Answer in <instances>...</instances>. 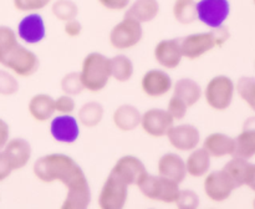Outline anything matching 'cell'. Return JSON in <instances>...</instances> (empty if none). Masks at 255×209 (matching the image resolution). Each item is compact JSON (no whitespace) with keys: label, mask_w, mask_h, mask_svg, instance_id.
<instances>
[{"label":"cell","mask_w":255,"mask_h":209,"mask_svg":"<svg viewBox=\"0 0 255 209\" xmlns=\"http://www.w3.org/2000/svg\"><path fill=\"white\" fill-rule=\"evenodd\" d=\"M32 173L42 183H61L66 197L64 209H85L91 203V188L84 169L65 153H49L40 157L32 166Z\"/></svg>","instance_id":"cell-1"},{"label":"cell","mask_w":255,"mask_h":209,"mask_svg":"<svg viewBox=\"0 0 255 209\" xmlns=\"http://www.w3.org/2000/svg\"><path fill=\"white\" fill-rule=\"evenodd\" d=\"M79 74L85 91L99 94L111 80V60L101 52H90L82 60Z\"/></svg>","instance_id":"cell-2"},{"label":"cell","mask_w":255,"mask_h":209,"mask_svg":"<svg viewBox=\"0 0 255 209\" xmlns=\"http://www.w3.org/2000/svg\"><path fill=\"white\" fill-rule=\"evenodd\" d=\"M229 36L231 34H229L228 27L224 25L216 29H211V31L187 35L183 39L179 40L183 57L188 60L199 59L216 47L223 46L228 41Z\"/></svg>","instance_id":"cell-3"},{"label":"cell","mask_w":255,"mask_h":209,"mask_svg":"<svg viewBox=\"0 0 255 209\" xmlns=\"http://www.w3.org/2000/svg\"><path fill=\"white\" fill-rule=\"evenodd\" d=\"M136 186L147 199L164 204L176 203L179 191H181L179 183L177 182L159 176V174L157 176L149 174L148 172H146L139 178Z\"/></svg>","instance_id":"cell-4"},{"label":"cell","mask_w":255,"mask_h":209,"mask_svg":"<svg viewBox=\"0 0 255 209\" xmlns=\"http://www.w3.org/2000/svg\"><path fill=\"white\" fill-rule=\"evenodd\" d=\"M0 65L15 76L30 77L39 71L40 59L34 51L17 42L1 60Z\"/></svg>","instance_id":"cell-5"},{"label":"cell","mask_w":255,"mask_h":209,"mask_svg":"<svg viewBox=\"0 0 255 209\" xmlns=\"http://www.w3.org/2000/svg\"><path fill=\"white\" fill-rule=\"evenodd\" d=\"M236 94V85L231 77L218 75L212 77L203 91L207 104L214 111H226L229 108Z\"/></svg>","instance_id":"cell-6"},{"label":"cell","mask_w":255,"mask_h":209,"mask_svg":"<svg viewBox=\"0 0 255 209\" xmlns=\"http://www.w3.org/2000/svg\"><path fill=\"white\" fill-rule=\"evenodd\" d=\"M143 37V26L139 21L125 15L121 21L111 29L109 41L114 49L125 51L137 46Z\"/></svg>","instance_id":"cell-7"},{"label":"cell","mask_w":255,"mask_h":209,"mask_svg":"<svg viewBox=\"0 0 255 209\" xmlns=\"http://www.w3.org/2000/svg\"><path fill=\"white\" fill-rule=\"evenodd\" d=\"M128 188L129 186L110 172L99 193V207L101 209L124 208L128 201Z\"/></svg>","instance_id":"cell-8"},{"label":"cell","mask_w":255,"mask_h":209,"mask_svg":"<svg viewBox=\"0 0 255 209\" xmlns=\"http://www.w3.org/2000/svg\"><path fill=\"white\" fill-rule=\"evenodd\" d=\"M196 5L197 19L209 29L223 26L231 14L229 0H199Z\"/></svg>","instance_id":"cell-9"},{"label":"cell","mask_w":255,"mask_h":209,"mask_svg":"<svg viewBox=\"0 0 255 209\" xmlns=\"http://www.w3.org/2000/svg\"><path fill=\"white\" fill-rule=\"evenodd\" d=\"M236 188V184L233 183V181L229 178V176L223 169H221V171L208 172L204 176V194L212 202L221 203V202L227 201L232 196V193H233Z\"/></svg>","instance_id":"cell-10"},{"label":"cell","mask_w":255,"mask_h":209,"mask_svg":"<svg viewBox=\"0 0 255 209\" xmlns=\"http://www.w3.org/2000/svg\"><path fill=\"white\" fill-rule=\"evenodd\" d=\"M173 124L174 119L167 112V109L149 108L142 113L139 126L148 136L162 138L167 136Z\"/></svg>","instance_id":"cell-11"},{"label":"cell","mask_w":255,"mask_h":209,"mask_svg":"<svg viewBox=\"0 0 255 209\" xmlns=\"http://www.w3.org/2000/svg\"><path fill=\"white\" fill-rule=\"evenodd\" d=\"M166 137L169 144L179 152L193 151L201 142V132L191 123L173 124Z\"/></svg>","instance_id":"cell-12"},{"label":"cell","mask_w":255,"mask_h":209,"mask_svg":"<svg viewBox=\"0 0 255 209\" xmlns=\"http://www.w3.org/2000/svg\"><path fill=\"white\" fill-rule=\"evenodd\" d=\"M50 134L59 143H75L80 137L79 119L72 114L59 113L50 121Z\"/></svg>","instance_id":"cell-13"},{"label":"cell","mask_w":255,"mask_h":209,"mask_svg":"<svg viewBox=\"0 0 255 209\" xmlns=\"http://www.w3.org/2000/svg\"><path fill=\"white\" fill-rule=\"evenodd\" d=\"M173 80L167 71L162 69H151L144 72L141 79V90L146 96L152 99L166 96L172 91Z\"/></svg>","instance_id":"cell-14"},{"label":"cell","mask_w":255,"mask_h":209,"mask_svg":"<svg viewBox=\"0 0 255 209\" xmlns=\"http://www.w3.org/2000/svg\"><path fill=\"white\" fill-rule=\"evenodd\" d=\"M16 35L27 45H36L46 37L45 20L39 12H27L19 21Z\"/></svg>","instance_id":"cell-15"},{"label":"cell","mask_w":255,"mask_h":209,"mask_svg":"<svg viewBox=\"0 0 255 209\" xmlns=\"http://www.w3.org/2000/svg\"><path fill=\"white\" fill-rule=\"evenodd\" d=\"M153 57L163 69H177L183 60L179 39H163L157 42L153 50Z\"/></svg>","instance_id":"cell-16"},{"label":"cell","mask_w":255,"mask_h":209,"mask_svg":"<svg viewBox=\"0 0 255 209\" xmlns=\"http://www.w3.org/2000/svg\"><path fill=\"white\" fill-rule=\"evenodd\" d=\"M147 172L143 162L136 156L127 154L117 159L115 166L112 167L111 173L119 177L127 186H136L142 176Z\"/></svg>","instance_id":"cell-17"},{"label":"cell","mask_w":255,"mask_h":209,"mask_svg":"<svg viewBox=\"0 0 255 209\" xmlns=\"http://www.w3.org/2000/svg\"><path fill=\"white\" fill-rule=\"evenodd\" d=\"M2 152L7 157L14 171H20V169L25 168L32 156L31 144L27 139L21 138V137L10 138Z\"/></svg>","instance_id":"cell-18"},{"label":"cell","mask_w":255,"mask_h":209,"mask_svg":"<svg viewBox=\"0 0 255 209\" xmlns=\"http://www.w3.org/2000/svg\"><path fill=\"white\" fill-rule=\"evenodd\" d=\"M157 174L181 184L187 177L186 161L174 152H167L157 162Z\"/></svg>","instance_id":"cell-19"},{"label":"cell","mask_w":255,"mask_h":209,"mask_svg":"<svg viewBox=\"0 0 255 209\" xmlns=\"http://www.w3.org/2000/svg\"><path fill=\"white\" fill-rule=\"evenodd\" d=\"M202 147L208 152L211 157L222 158L226 156H233L236 151V141L228 134L213 132L204 138Z\"/></svg>","instance_id":"cell-20"},{"label":"cell","mask_w":255,"mask_h":209,"mask_svg":"<svg viewBox=\"0 0 255 209\" xmlns=\"http://www.w3.org/2000/svg\"><path fill=\"white\" fill-rule=\"evenodd\" d=\"M27 111L32 119L44 123L55 114V99L47 94H36L30 99Z\"/></svg>","instance_id":"cell-21"},{"label":"cell","mask_w":255,"mask_h":209,"mask_svg":"<svg viewBox=\"0 0 255 209\" xmlns=\"http://www.w3.org/2000/svg\"><path fill=\"white\" fill-rule=\"evenodd\" d=\"M142 113L133 104H124L117 107L112 113V122L121 132H131L141 123Z\"/></svg>","instance_id":"cell-22"},{"label":"cell","mask_w":255,"mask_h":209,"mask_svg":"<svg viewBox=\"0 0 255 209\" xmlns=\"http://www.w3.org/2000/svg\"><path fill=\"white\" fill-rule=\"evenodd\" d=\"M236 151L233 156L249 159L255 156V117L247 119L241 133L234 138Z\"/></svg>","instance_id":"cell-23"},{"label":"cell","mask_w":255,"mask_h":209,"mask_svg":"<svg viewBox=\"0 0 255 209\" xmlns=\"http://www.w3.org/2000/svg\"><path fill=\"white\" fill-rule=\"evenodd\" d=\"M172 96L183 101L188 107H192L198 104L199 100L202 99L203 90H202L201 85L194 81L193 79L183 77V79H179L178 81L173 82Z\"/></svg>","instance_id":"cell-24"},{"label":"cell","mask_w":255,"mask_h":209,"mask_svg":"<svg viewBox=\"0 0 255 209\" xmlns=\"http://www.w3.org/2000/svg\"><path fill=\"white\" fill-rule=\"evenodd\" d=\"M126 10L127 11L125 12L126 16L132 17L141 24H146L153 21L158 16L161 5L158 0H134Z\"/></svg>","instance_id":"cell-25"},{"label":"cell","mask_w":255,"mask_h":209,"mask_svg":"<svg viewBox=\"0 0 255 209\" xmlns=\"http://www.w3.org/2000/svg\"><path fill=\"white\" fill-rule=\"evenodd\" d=\"M211 159L212 157L209 156L208 152L203 147L194 148L193 151L189 152L187 159H184L186 161L187 174L193 177V178L204 177L211 169Z\"/></svg>","instance_id":"cell-26"},{"label":"cell","mask_w":255,"mask_h":209,"mask_svg":"<svg viewBox=\"0 0 255 209\" xmlns=\"http://www.w3.org/2000/svg\"><path fill=\"white\" fill-rule=\"evenodd\" d=\"M105 116V108L100 102L89 101L80 107L77 112V119L80 124L87 128H94L99 126Z\"/></svg>","instance_id":"cell-27"},{"label":"cell","mask_w":255,"mask_h":209,"mask_svg":"<svg viewBox=\"0 0 255 209\" xmlns=\"http://www.w3.org/2000/svg\"><path fill=\"white\" fill-rule=\"evenodd\" d=\"M111 79L117 82H127L132 79L134 66L132 60L126 55H116L111 57Z\"/></svg>","instance_id":"cell-28"},{"label":"cell","mask_w":255,"mask_h":209,"mask_svg":"<svg viewBox=\"0 0 255 209\" xmlns=\"http://www.w3.org/2000/svg\"><path fill=\"white\" fill-rule=\"evenodd\" d=\"M196 4L194 0H176L172 7L174 20L182 25L193 24L197 20Z\"/></svg>","instance_id":"cell-29"},{"label":"cell","mask_w":255,"mask_h":209,"mask_svg":"<svg viewBox=\"0 0 255 209\" xmlns=\"http://www.w3.org/2000/svg\"><path fill=\"white\" fill-rule=\"evenodd\" d=\"M249 164L251 163L248 162V159L234 156L233 158L223 167V171L228 174L229 178L233 181V183L236 184L237 188L244 186V183H246V177L249 168Z\"/></svg>","instance_id":"cell-30"},{"label":"cell","mask_w":255,"mask_h":209,"mask_svg":"<svg viewBox=\"0 0 255 209\" xmlns=\"http://www.w3.org/2000/svg\"><path fill=\"white\" fill-rule=\"evenodd\" d=\"M51 11L57 20L66 22L76 19L79 15V6L72 0H55L51 2Z\"/></svg>","instance_id":"cell-31"},{"label":"cell","mask_w":255,"mask_h":209,"mask_svg":"<svg viewBox=\"0 0 255 209\" xmlns=\"http://www.w3.org/2000/svg\"><path fill=\"white\" fill-rule=\"evenodd\" d=\"M236 90L242 100L255 111V79L248 76L241 77L237 82Z\"/></svg>","instance_id":"cell-32"},{"label":"cell","mask_w":255,"mask_h":209,"mask_svg":"<svg viewBox=\"0 0 255 209\" xmlns=\"http://www.w3.org/2000/svg\"><path fill=\"white\" fill-rule=\"evenodd\" d=\"M60 87L64 94L70 95V96H77V95H81L82 91H85L80 74L76 71L67 72L60 81Z\"/></svg>","instance_id":"cell-33"},{"label":"cell","mask_w":255,"mask_h":209,"mask_svg":"<svg viewBox=\"0 0 255 209\" xmlns=\"http://www.w3.org/2000/svg\"><path fill=\"white\" fill-rule=\"evenodd\" d=\"M20 85L16 76L7 69H0V96H14L19 92Z\"/></svg>","instance_id":"cell-34"},{"label":"cell","mask_w":255,"mask_h":209,"mask_svg":"<svg viewBox=\"0 0 255 209\" xmlns=\"http://www.w3.org/2000/svg\"><path fill=\"white\" fill-rule=\"evenodd\" d=\"M16 31L6 25H0V60L17 44Z\"/></svg>","instance_id":"cell-35"},{"label":"cell","mask_w":255,"mask_h":209,"mask_svg":"<svg viewBox=\"0 0 255 209\" xmlns=\"http://www.w3.org/2000/svg\"><path fill=\"white\" fill-rule=\"evenodd\" d=\"M176 204L181 209H194L199 207V196L193 189H181Z\"/></svg>","instance_id":"cell-36"},{"label":"cell","mask_w":255,"mask_h":209,"mask_svg":"<svg viewBox=\"0 0 255 209\" xmlns=\"http://www.w3.org/2000/svg\"><path fill=\"white\" fill-rule=\"evenodd\" d=\"M52 0H12V5L17 11L36 12L45 9Z\"/></svg>","instance_id":"cell-37"},{"label":"cell","mask_w":255,"mask_h":209,"mask_svg":"<svg viewBox=\"0 0 255 209\" xmlns=\"http://www.w3.org/2000/svg\"><path fill=\"white\" fill-rule=\"evenodd\" d=\"M188 108L189 107L183 101H181V100L174 96L169 99L168 104H167V112L171 114L174 121H182L187 116Z\"/></svg>","instance_id":"cell-38"},{"label":"cell","mask_w":255,"mask_h":209,"mask_svg":"<svg viewBox=\"0 0 255 209\" xmlns=\"http://www.w3.org/2000/svg\"><path fill=\"white\" fill-rule=\"evenodd\" d=\"M76 109V102L74 96L70 95H61L57 99H55V112L62 114H72Z\"/></svg>","instance_id":"cell-39"},{"label":"cell","mask_w":255,"mask_h":209,"mask_svg":"<svg viewBox=\"0 0 255 209\" xmlns=\"http://www.w3.org/2000/svg\"><path fill=\"white\" fill-rule=\"evenodd\" d=\"M101 6L111 11H122L128 7L131 0H97Z\"/></svg>","instance_id":"cell-40"},{"label":"cell","mask_w":255,"mask_h":209,"mask_svg":"<svg viewBox=\"0 0 255 209\" xmlns=\"http://www.w3.org/2000/svg\"><path fill=\"white\" fill-rule=\"evenodd\" d=\"M64 31L69 37H77L81 35L84 27H82V24L77 19L69 20V21L64 22Z\"/></svg>","instance_id":"cell-41"},{"label":"cell","mask_w":255,"mask_h":209,"mask_svg":"<svg viewBox=\"0 0 255 209\" xmlns=\"http://www.w3.org/2000/svg\"><path fill=\"white\" fill-rule=\"evenodd\" d=\"M12 172H14V169H12L9 159L5 156L4 152L0 151V182L6 181L11 176Z\"/></svg>","instance_id":"cell-42"},{"label":"cell","mask_w":255,"mask_h":209,"mask_svg":"<svg viewBox=\"0 0 255 209\" xmlns=\"http://www.w3.org/2000/svg\"><path fill=\"white\" fill-rule=\"evenodd\" d=\"M10 139V126L6 121L0 118V151L4 149Z\"/></svg>","instance_id":"cell-43"},{"label":"cell","mask_w":255,"mask_h":209,"mask_svg":"<svg viewBox=\"0 0 255 209\" xmlns=\"http://www.w3.org/2000/svg\"><path fill=\"white\" fill-rule=\"evenodd\" d=\"M244 186H248L252 191L255 192V164H249Z\"/></svg>","instance_id":"cell-44"},{"label":"cell","mask_w":255,"mask_h":209,"mask_svg":"<svg viewBox=\"0 0 255 209\" xmlns=\"http://www.w3.org/2000/svg\"><path fill=\"white\" fill-rule=\"evenodd\" d=\"M254 207H255V201H254Z\"/></svg>","instance_id":"cell-45"},{"label":"cell","mask_w":255,"mask_h":209,"mask_svg":"<svg viewBox=\"0 0 255 209\" xmlns=\"http://www.w3.org/2000/svg\"><path fill=\"white\" fill-rule=\"evenodd\" d=\"M254 4H255V0H254Z\"/></svg>","instance_id":"cell-46"}]
</instances>
